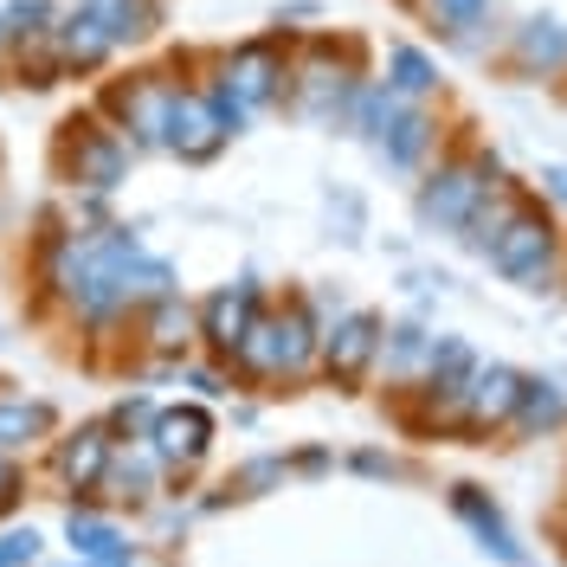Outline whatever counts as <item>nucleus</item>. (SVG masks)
<instances>
[{"label":"nucleus","instance_id":"nucleus-19","mask_svg":"<svg viewBox=\"0 0 567 567\" xmlns=\"http://www.w3.org/2000/svg\"><path fill=\"white\" fill-rule=\"evenodd\" d=\"M548 187H555V194H561V200H567V175H561V168H555V175H548Z\"/></svg>","mask_w":567,"mask_h":567},{"label":"nucleus","instance_id":"nucleus-3","mask_svg":"<svg viewBox=\"0 0 567 567\" xmlns=\"http://www.w3.org/2000/svg\"><path fill=\"white\" fill-rule=\"evenodd\" d=\"M310 349H317V336H310V317L303 310H290V317L278 322H251V336H246V361L251 368H265V374H290V368H303L310 361Z\"/></svg>","mask_w":567,"mask_h":567},{"label":"nucleus","instance_id":"nucleus-13","mask_svg":"<svg viewBox=\"0 0 567 567\" xmlns=\"http://www.w3.org/2000/svg\"><path fill=\"white\" fill-rule=\"evenodd\" d=\"M110 458V439L104 432H78V445H65V477L71 484H91Z\"/></svg>","mask_w":567,"mask_h":567},{"label":"nucleus","instance_id":"nucleus-8","mask_svg":"<svg viewBox=\"0 0 567 567\" xmlns=\"http://www.w3.org/2000/svg\"><path fill=\"white\" fill-rule=\"evenodd\" d=\"M374 349H381V322L374 317H349L336 336H329V368H336L342 381H354V374L374 361Z\"/></svg>","mask_w":567,"mask_h":567},{"label":"nucleus","instance_id":"nucleus-4","mask_svg":"<svg viewBox=\"0 0 567 567\" xmlns=\"http://www.w3.org/2000/svg\"><path fill=\"white\" fill-rule=\"evenodd\" d=\"M78 136L65 142V175H78L84 187H116L123 168H130V148L104 130H91V123H71Z\"/></svg>","mask_w":567,"mask_h":567},{"label":"nucleus","instance_id":"nucleus-9","mask_svg":"<svg viewBox=\"0 0 567 567\" xmlns=\"http://www.w3.org/2000/svg\"><path fill=\"white\" fill-rule=\"evenodd\" d=\"M516 393H523V381H516L509 368H491V374H471V381H464V400H471L477 420H503V413L516 406Z\"/></svg>","mask_w":567,"mask_h":567},{"label":"nucleus","instance_id":"nucleus-15","mask_svg":"<svg viewBox=\"0 0 567 567\" xmlns=\"http://www.w3.org/2000/svg\"><path fill=\"white\" fill-rule=\"evenodd\" d=\"M561 52H567V39L555 27H542V20L523 33V59H535V65H561Z\"/></svg>","mask_w":567,"mask_h":567},{"label":"nucleus","instance_id":"nucleus-10","mask_svg":"<svg viewBox=\"0 0 567 567\" xmlns=\"http://www.w3.org/2000/svg\"><path fill=\"white\" fill-rule=\"evenodd\" d=\"M425 20L445 39H471L484 20H491V0H425Z\"/></svg>","mask_w":567,"mask_h":567},{"label":"nucleus","instance_id":"nucleus-11","mask_svg":"<svg viewBox=\"0 0 567 567\" xmlns=\"http://www.w3.org/2000/svg\"><path fill=\"white\" fill-rule=\"evenodd\" d=\"M388 71H393V91H400V97H425V91L439 84L432 59H425V52H413V45H393V52H388Z\"/></svg>","mask_w":567,"mask_h":567},{"label":"nucleus","instance_id":"nucleus-2","mask_svg":"<svg viewBox=\"0 0 567 567\" xmlns=\"http://www.w3.org/2000/svg\"><path fill=\"white\" fill-rule=\"evenodd\" d=\"M548 251H555V226H548L535 207H516V213H509V226L496 233L491 265L509 284H535L542 271H548Z\"/></svg>","mask_w":567,"mask_h":567},{"label":"nucleus","instance_id":"nucleus-5","mask_svg":"<svg viewBox=\"0 0 567 567\" xmlns=\"http://www.w3.org/2000/svg\"><path fill=\"white\" fill-rule=\"evenodd\" d=\"M251 322H258V290H251V284H239V290H219V297L207 303L213 349L239 354V349H246V336H251Z\"/></svg>","mask_w":567,"mask_h":567},{"label":"nucleus","instance_id":"nucleus-18","mask_svg":"<svg viewBox=\"0 0 567 567\" xmlns=\"http://www.w3.org/2000/svg\"><path fill=\"white\" fill-rule=\"evenodd\" d=\"M13 496V464H0V503Z\"/></svg>","mask_w":567,"mask_h":567},{"label":"nucleus","instance_id":"nucleus-14","mask_svg":"<svg viewBox=\"0 0 567 567\" xmlns=\"http://www.w3.org/2000/svg\"><path fill=\"white\" fill-rule=\"evenodd\" d=\"M516 406H523V420H529V425H555V420H561V393L548 388V381H523Z\"/></svg>","mask_w":567,"mask_h":567},{"label":"nucleus","instance_id":"nucleus-12","mask_svg":"<svg viewBox=\"0 0 567 567\" xmlns=\"http://www.w3.org/2000/svg\"><path fill=\"white\" fill-rule=\"evenodd\" d=\"M45 425H52V413H45L39 400H7V406H0V445H27Z\"/></svg>","mask_w":567,"mask_h":567},{"label":"nucleus","instance_id":"nucleus-16","mask_svg":"<svg viewBox=\"0 0 567 567\" xmlns=\"http://www.w3.org/2000/svg\"><path fill=\"white\" fill-rule=\"evenodd\" d=\"M39 555V535L20 529V535H0V567H27Z\"/></svg>","mask_w":567,"mask_h":567},{"label":"nucleus","instance_id":"nucleus-1","mask_svg":"<svg viewBox=\"0 0 567 567\" xmlns=\"http://www.w3.org/2000/svg\"><path fill=\"white\" fill-rule=\"evenodd\" d=\"M496 168L491 162H458V168H439L432 187L420 194V219L425 226H471V213L484 207Z\"/></svg>","mask_w":567,"mask_h":567},{"label":"nucleus","instance_id":"nucleus-17","mask_svg":"<svg viewBox=\"0 0 567 567\" xmlns=\"http://www.w3.org/2000/svg\"><path fill=\"white\" fill-rule=\"evenodd\" d=\"M71 542H78L84 555H116V535L97 529V523H71Z\"/></svg>","mask_w":567,"mask_h":567},{"label":"nucleus","instance_id":"nucleus-6","mask_svg":"<svg viewBox=\"0 0 567 567\" xmlns=\"http://www.w3.org/2000/svg\"><path fill=\"white\" fill-rule=\"evenodd\" d=\"M278 78H284V65H278V52H271L265 39H258V45H239V52H233V65H226V84L239 91V104H246V110L265 104V97L278 91Z\"/></svg>","mask_w":567,"mask_h":567},{"label":"nucleus","instance_id":"nucleus-7","mask_svg":"<svg viewBox=\"0 0 567 567\" xmlns=\"http://www.w3.org/2000/svg\"><path fill=\"white\" fill-rule=\"evenodd\" d=\"M207 439H213V420L200 406H181V413H162L155 420V452L168 464H194L207 452Z\"/></svg>","mask_w":567,"mask_h":567}]
</instances>
